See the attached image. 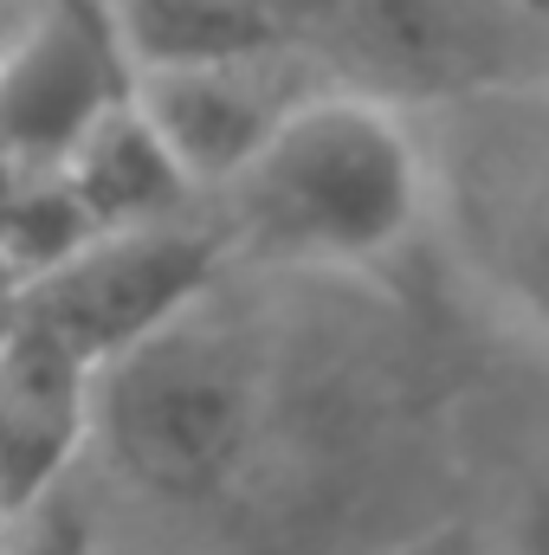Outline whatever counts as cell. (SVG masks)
Returning <instances> with one entry per match:
<instances>
[{"instance_id":"1","label":"cell","mask_w":549,"mask_h":555,"mask_svg":"<svg viewBox=\"0 0 549 555\" xmlns=\"http://www.w3.org/2000/svg\"><path fill=\"white\" fill-rule=\"evenodd\" d=\"M433 214V162L401 111L356 91H317L220 188L233 259L291 272H356L401 253Z\"/></svg>"},{"instance_id":"2","label":"cell","mask_w":549,"mask_h":555,"mask_svg":"<svg viewBox=\"0 0 549 555\" xmlns=\"http://www.w3.org/2000/svg\"><path fill=\"white\" fill-rule=\"evenodd\" d=\"M259 426V375L201 310L168 323L91 382V439L111 465L168 498L201 504L233 485Z\"/></svg>"},{"instance_id":"3","label":"cell","mask_w":549,"mask_h":555,"mask_svg":"<svg viewBox=\"0 0 549 555\" xmlns=\"http://www.w3.org/2000/svg\"><path fill=\"white\" fill-rule=\"evenodd\" d=\"M336 65L382 111L537 98L549 65L544 0H336Z\"/></svg>"},{"instance_id":"4","label":"cell","mask_w":549,"mask_h":555,"mask_svg":"<svg viewBox=\"0 0 549 555\" xmlns=\"http://www.w3.org/2000/svg\"><path fill=\"white\" fill-rule=\"evenodd\" d=\"M227 240L214 220H168V227H137V233H98L65 272L20 291V310L46 323L85 369L117 362L188 310L227 272Z\"/></svg>"},{"instance_id":"5","label":"cell","mask_w":549,"mask_h":555,"mask_svg":"<svg viewBox=\"0 0 549 555\" xmlns=\"http://www.w3.org/2000/svg\"><path fill=\"white\" fill-rule=\"evenodd\" d=\"M317 72L323 65H310L291 46H278V52L233 59V65L130 78V104L155 130V142L168 149V162L181 168V181L194 194H220L278 137V124L297 104L330 91V78H317Z\"/></svg>"},{"instance_id":"6","label":"cell","mask_w":549,"mask_h":555,"mask_svg":"<svg viewBox=\"0 0 549 555\" xmlns=\"http://www.w3.org/2000/svg\"><path fill=\"white\" fill-rule=\"evenodd\" d=\"M124 98L130 72L104 33L98 0H33V20L0 65V162L59 168Z\"/></svg>"},{"instance_id":"7","label":"cell","mask_w":549,"mask_h":555,"mask_svg":"<svg viewBox=\"0 0 549 555\" xmlns=\"http://www.w3.org/2000/svg\"><path fill=\"white\" fill-rule=\"evenodd\" d=\"M91 382L46 323H33L20 304L0 323V511H33L52 498L72 472V459L91 439Z\"/></svg>"},{"instance_id":"8","label":"cell","mask_w":549,"mask_h":555,"mask_svg":"<svg viewBox=\"0 0 549 555\" xmlns=\"http://www.w3.org/2000/svg\"><path fill=\"white\" fill-rule=\"evenodd\" d=\"M98 13L130 78L233 65L291 46L278 0H98Z\"/></svg>"},{"instance_id":"9","label":"cell","mask_w":549,"mask_h":555,"mask_svg":"<svg viewBox=\"0 0 549 555\" xmlns=\"http://www.w3.org/2000/svg\"><path fill=\"white\" fill-rule=\"evenodd\" d=\"M59 181L78 194L98 233L168 227V220H188L194 207V188L181 181V168L168 162V149L155 142V130L137 117L130 98L78 137V149L59 162Z\"/></svg>"},{"instance_id":"10","label":"cell","mask_w":549,"mask_h":555,"mask_svg":"<svg viewBox=\"0 0 549 555\" xmlns=\"http://www.w3.org/2000/svg\"><path fill=\"white\" fill-rule=\"evenodd\" d=\"M91 240H98V227L85 220L78 194L59 181V168H20L13 175V194L0 207V272L20 291L65 272Z\"/></svg>"},{"instance_id":"11","label":"cell","mask_w":549,"mask_h":555,"mask_svg":"<svg viewBox=\"0 0 549 555\" xmlns=\"http://www.w3.org/2000/svg\"><path fill=\"white\" fill-rule=\"evenodd\" d=\"M0 555H91V524L52 491V498H39L33 511H13V517H7Z\"/></svg>"},{"instance_id":"12","label":"cell","mask_w":549,"mask_h":555,"mask_svg":"<svg viewBox=\"0 0 549 555\" xmlns=\"http://www.w3.org/2000/svg\"><path fill=\"white\" fill-rule=\"evenodd\" d=\"M26 20H33V0H0V65L13 52V39L26 33Z\"/></svg>"},{"instance_id":"13","label":"cell","mask_w":549,"mask_h":555,"mask_svg":"<svg viewBox=\"0 0 549 555\" xmlns=\"http://www.w3.org/2000/svg\"><path fill=\"white\" fill-rule=\"evenodd\" d=\"M13 175H20V168H7V162H0V207H7V194H13Z\"/></svg>"},{"instance_id":"14","label":"cell","mask_w":549,"mask_h":555,"mask_svg":"<svg viewBox=\"0 0 549 555\" xmlns=\"http://www.w3.org/2000/svg\"><path fill=\"white\" fill-rule=\"evenodd\" d=\"M0 537H7V511H0Z\"/></svg>"}]
</instances>
